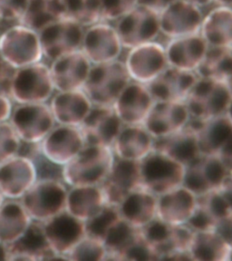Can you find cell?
Here are the masks:
<instances>
[{"label": "cell", "instance_id": "obj_27", "mask_svg": "<svg viewBox=\"0 0 232 261\" xmlns=\"http://www.w3.org/2000/svg\"><path fill=\"white\" fill-rule=\"evenodd\" d=\"M49 106L57 123L79 127L94 105L83 90H75L57 92Z\"/></svg>", "mask_w": 232, "mask_h": 261}, {"label": "cell", "instance_id": "obj_1", "mask_svg": "<svg viewBox=\"0 0 232 261\" xmlns=\"http://www.w3.org/2000/svg\"><path fill=\"white\" fill-rule=\"evenodd\" d=\"M115 161L111 147L86 144L70 163L62 167V179L67 186L101 185Z\"/></svg>", "mask_w": 232, "mask_h": 261}, {"label": "cell", "instance_id": "obj_32", "mask_svg": "<svg viewBox=\"0 0 232 261\" xmlns=\"http://www.w3.org/2000/svg\"><path fill=\"white\" fill-rule=\"evenodd\" d=\"M33 220L20 200L5 199L0 206V242L11 245L28 231Z\"/></svg>", "mask_w": 232, "mask_h": 261}, {"label": "cell", "instance_id": "obj_19", "mask_svg": "<svg viewBox=\"0 0 232 261\" xmlns=\"http://www.w3.org/2000/svg\"><path fill=\"white\" fill-rule=\"evenodd\" d=\"M154 102L147 86L131 81L115 100L113 108L123 125H143Z\"/></svg>", "mask_w": 232, "mask_h": 261}, {"label": "cell", "instance_id": "obj_4", "mask_svg": "<svg viewBox=\"0 0 232 261\" xmlns=\"http://www.w3.org/2000/svg\"><path fill=\"white\" fill-rule=\"evenodd\" d=\"M68 189L58 179L38 178L20 201L34 221L45 222L65 211Z\"/></svg>", "mask_w": 232, "mask_h": 261}, {"label": "cell", "instance_id": "obj_49", "mask_svg": "<svg viewBox=\"0 0 232 261\" xmlns=\"http://www.w3.org/2000/svg\"><path fill=\"white\" fill-rule=\"evenodd\" d=\"M222 195L224 196L225 200L228 204V207L230 208L232 213V174L229 176L228 180L225 182L223 187L220 190Z\"/></svg>", "mask_w": 232, "mask_h": 261}, {"label": "cell", "instance_id": "obj_31", "mask_svg": "<svg viewBox=\"0 0 232 261\" xmlns=\"http://www.w3.org/2000/svg\"><path fill=\"white\" fill-rule=\"evenodd\" d=\"M154 149L171 156L185 166L201 154L197 132L191 122L184 130L165 138L155 140Z\"/></svg>", "mask_w": 232, "mask_h": 261}, {"label": "cell", "instance_id": "obj_41", "mask_svg": "<svg viewBox=\"0 0 232 261\" xmlns=\"http://www.w3.org/2000/svg\"><path fill=\"white\" fill-rule=\"evenodd\" d=\"M22 142L9 122L0 123V164L19 154Z\"/></svg>", "mask_w": 232, "mask_h": 261}, {"label": "cell", "instance_id": "obj_54", "mask_svg": "<svg viewBox=\"0 0 232 261\" xmlns=\"http://www.w3.org/2000/svg\"><path fill=\"white\" fill-rule=\"evenodd\" d=\"M227 84H228V87H229V89H230L232 93V77L228 79V81L227 82Z\"/></svg>", "mask_w": 232, "mask_h": 261}, {"label": "cell", "instance_id": "obj_5", "mask_svg": "<svg viewBox=\"0 0 232 261\" xmlns=\"http://www.w3.org/2000/svg\"><path fill=\"white\" fill-rule=\"evenodd\" d=\"M142 187L156 196L184 185L186 166L154 149L141 162Z\"/></svg>", "mask_w": 232, "mask_h": 261}, {"label": "cell", "instance_id": "obj_38", "mask_svg": "<svg viewBox=\"0 0 232 261\" xmlns=\"http://www.w3.org/2000/svg\"><path fill=\"white\" fill-rule=\"evenodd\" d=\"M65 17L85 28L102 20L101 0H63Z\"/></svg>", "mask_w": 232, "mask_h": 261}, {"label": "cell", "instance_id": "obj_55", "mask_svg": "<svg viewBox=\"0 0 232 261\" xmlns=\"http://www.w3.org/2000/svg\"><path fill=\"white\" fill-rule=\"evenodd\" d=\"M4 196L2 194V192H0V206H1V204L3 203V201H4Z\"/></svg>", "mask_w": 232, "mask_h": 261}, {"label": "cell", "instance_id": "obj_30", "mask_svg": "<svg viewBox=\"0 0 232 261\" xmlns=\"http://www.w3.org/2000/svg\"><path fill=\"white\" fill-rule=\"evenodd\" d=\"M108 205L101 185L70 187L65 211L84 222L93 219Z\"/></svg>", "mask_w": 232, "mask_h": 261}, {"label": "cell", "instance_id": "obj_36", "mask_svg": "<svg viewBox=\"0 0 232 261\" xmlns=\"http://www.w3.org/2000/svg\"><path fill=\"white\" fill-rule=\"evenodd\" d=\"M141 229L127 223L120 217L102 239L108 252V259H122L131 246L135 243Z\"/></svg>", "mask_w": 232, "mask_h": 261}, {"label": "cell", "instance_id": "obj_22", "mask_svg": "<svg viewBox=\"0 0 232 261\" xmlns=\"http://www.w3.org/2000/svg\"><path fill=\"white\" fill-rule=\"evenodd\" d=\"M198 202L199 197L182 185L157 197V219L171 226L187 225Z\"/></svg>", "mask_w": 232, "mask_h": 261}, {"label": "cell", "instance_id": "obj_39", "mask_svg": "<svg viewBox=\"0 0 232 261\" xmlns=\"http://www.w3.org/2000/svg\"><path fill=\"white\" fill-rule=\"evenodd\" d=\"M65 258L69 260H108V252L101 240L86 234L65 255Z\"/></svg>", "mask_w": 232, "mask_h": 261}, {"label": "cell", "instance_id": "obj_12", "mask_svg": "<svg viewBox=\"0 0 232 261\" xmlns=\"http://www.w3.org/2000/svg\"><path fill=\"white\" fill-rule=\"evenodd\" d=\"M230 175L219 155L200 154L186 166L184 185L200 197L220 191Z\"/></svg>", "mask_w": 232, "mask_h": 261}, {"label": "cell", "instance_id": "obj_50", "mask_svg": "<svg viewBox=\"0 0 232 261\" xmlns=\"http://www.w3.org/2000/svg\"><path fill=\"white\" fill-rule=\"evenodd\" d=\"M190 2H192L193 4L197 5L198 7H200L201 8H209L210 7H212L213 3H214V0H188Z\"/></svg>", "mask_w": 232, "mask_h": 261}, {"label": "cell", "instance_id": "obj_7", "mask_svg": "<svg viewBox=\"0 0 232 261\" xmlns=\"http://www.w3.org/2000/svg\"><path fill=\"white\" fill-rule=\"evenodd\" d=\"M43 57L37 31L18 23L1 34L0 57L14 68L41 62Z\"/></svg>", "mask_w": 232, "mask_h": 261}, {"label": "cell", "instance_id": "obj_28", "mask_svg": "<svg viewBox=\"0 0 232 261\" xmlns=\"http://www.w3.org/2000/svg\"><path fill=\"white\" fill-rule=\"evenodd\" d=\"M154 148L155 139L143 125H123L112 145L115 158L140 163Z\"/></svg>", "mask_w": 232, "mask_h": 261}, {"label": "cell", "instance_id": "obj_40", "mask_svg": "<svg viewBox=\"0 0 232 261\" xmlns=\"http://www.w3.org/2000/svg\"><path fill=\"white\" fill-rule=\"evenodd\" d=\"M119 218L120 215L117 208L115 206L107 205L96 216L86 221V234L95 237L102 241L106 233Z\"/></svg>", "mask_w": 232, "mask_h": 261}, {"label": "cell", "instance_id": "obj_21", "mask_svg": "<svg viewBox=\"0 0 232 261\" xmlns=\"http://www.w3.org/2000/svg\"><path fill=\"white\" fill-rule=\"evenodd\" d=\"M122 126L113 106H94L79 128L86 144L112 148Z\"/></svg>", "mask_w": 232, "mask_h": 261}, {"label": "cell", "instance_id": "obj_57", "mask_svg": "<svg viewBox=\"0 0 232 261\" xmlns=\"http://www.w3.org/2000/svg\"><path fill=\"white\" fill-rule=\"evenodd\" d=\"M231 51H232V47H231Z\"/></svg>", "mask_w": 232, "mask_h": 261}, {"label": "cell", "instance_id": "obj_13", "mask_svg": "<svg viewBox=\"0 0 232 261\" xmlns=\"http://www.w3.org/2000/svg\"><path fill=\"white\" fill-rule=\"evenodd\" d=\"M85 27L64 17L38 32L44 57L56 60L67 54L81 50Z\"/></svg>", "mask_w": 232, "mask_h": 261}, {"label": "cell", "instance_id": "obj_33", "mask_svg": "<svg viewBox=\"0 0 232 261\" xmlns=\"http://www.w3.org/2000/svg\"><path fill=\"white\" fill-rule=\"evenodd\" d=\"M189 256L192 260H230L232 249L216 229L194 231Z\"/></svg>", "mask_w": 232, "mask_h": 261}, {"label": "cell", "instance_id": "obj_56", "mask_svg": "<svg viewBox=\"0 0 232 261\" xmlns=\"http://www.w3.org/2000/svg\"><path fill=\"white\" fill-rule=\"evenodd\" d=\"M1 21H2V17L0 16V24H1Z\"/></svg>", "mask_w": 232, "mask_h": 261}, {"label": "cell", "instance_id": "obj_23", "mask_svg": "<svg viewBox=\"0 0 232 261\" xmlns=\"http://www.w3.org/2000/svg\"><path fill=\"white\" fill-rule=\"evenodd\" d=\"M92 65L81 50L54 60L50 71L55 89L57 92L83 90Z\"/></svg>", "mask_w": 232, "mask_h": 261}, {"label": "cell", "instance_id": "obj_48", "mask_svg": "<svg viewBox=\"0 0 232 261\" xmlns=\"http://www.w3.org/2000/svg\"><path fill=\"white\" fill-rule=\"evenodd\" d=\"M172 0H138V5L154 9L160 12L165 6L171 3Z\"/></svg>", "mask_w": 232, "mask_h": 261}, {"label": "cell", "instance_id": "obj_26", "mask_svg": "<svg viewBox=\"0 0 232 261\" xmlns=\"http://www.w3.org/2000/svg\"><path fill=\"white\" fill-rule=\"evenodd\" d=\"M199 76L169 66L147 87L155 101L185 102Z\"/></svg>", "mask_w": 232, "mask_h": 261}, {"label": "cell", "instance_id": "obj_18", "mask_svg": "<svg viewBox=\"0 0 232 261\" xmlns=\"http://www.w3.org/2000/svg\"><path fill=\"white\" fill-rule=\"evenodd\" d=\"M191 121L186 102L155 101L143 126L158 140L184 130Z\"/></svg>", "mask_w": 232, "mask_h": 261}, {"label": "cell", "instance_id": "obj_51", "mask_svg": "<svg viewBox=\"0 0 232 261\" xmlns=\"http://www.w3.org/2000/svg\"><path fill=\"white\" fill-rule=\"evenodd\" d=\"M9 250L8 245L0 242V260H8Z\"/></svg>", "mask_w": 232, "mask_h": 261}, {"label": "cell", "instance_id": "obj_52", "mask_svg": "<svg viewBox=\"0 0 232 261\" xmlns=\"http://www.w3.org/2000/svg\"><path fill=\"white\" fill-rule=\"evenodd\" d=\"M224 116L227 118L228 122H230V124L232 125V97L230 99V101H229V103H228V108L226 110Z\"/></svg>", "mask_w": 232, "mask_h": 261}, {"label": "cell", "instance_id": "obj_37", "mask_svg": "<svg viewBox=\"0 0 232 261\" xmlns=\"http://www.w3.org/2000/svg\"><path fill=\"white\" fill-rule=\"evenodd\" d=\"M197 75L201 78H210L227 82L232 77L231 48L210 47L201 63Z\"/></svg>", "mask_w": 232, "mask_h": 261}, {"label": "cell", "instance_id": "obj_53", "mask_svg": "<svg viewBox=\"0 0 232 261\" xmlns=\"http://www.w3.org/2000/svg\"><path fill=\"white\" fill-rule=\"evenodd\" d=\"M213 5H221V6L232 7V0H214Z\"/></svg>", "mask_w": 232, "mask_h": 261}, {"label": "cell", "instance_id": "obj_8", "mask_svg": "<svg viewBox=\"0 0 232 261\" xmlns=\"http://www.w3.org/2000/svg\"><path fill=\"white\" fill-rule=\"evenodd\" d=\"M55 90L50 67L38 62L16 69L10 98L17 103L46 102Z\"/></svg>", "mask_w": 232, "mask_h": 261}, {"label": "cell", "instance_id": "obj_43", "mask_svg": "<svg viewBox=\"0 0 232 261\" xmlns=\"http://www.w3.org/2000/svg\"><path fill=\"white\" fill-rule=\"evenodd\" d=\"M29 2V0H0V16L2 20L19 22Z\"/></svg>", "mask_w": 232, "mask_h": 261}, {"label": "cell", "instance_id": "obj_34", "mask_svg": "<svg viewBox=\"0 0 232 261\" xmlns=\"http://www.w3.org/2000/svg\"><path fill=\"white\" fill-rule=\"evenodd\" d=\"M191 123L197 132L201 154H219L232 136V125L224 115L206 122L191 121Z\"/></svg>", "mask_w": 232, "mask_h": 261}, {"label": "cell", "instance_id": "obj_3", "mask_svg": "<svg viewBox=\"0 0 232 261\" xmlns=\"http://www.w3.org/2000/svg\"><path fill=\"white\" fill-rule=\"evenodd\" d=\"M131 82L122 59L93 65L83 91L94 106H113Z\"/></svg>", "mask_w": 232, "mask_h": 261}, {"label": "cell", "instance_id": "obj_24", "mask_svg": "<svg viewBox=\"0 0 232 261\" xmlns=\"http://www.w3.org/2000/svg\"><path fill=\"white\" fill-rule=\"evenodd\" d=\"M140 163L115 158L109 175L101 184L108 205L116 207L127 193L142 186Z\"/></svg>", "mask_w": 232, "mask_h": 261}, {"label": "cell", "instance_id": "obj_17", "mask_svg": "<svg viewBox=\"0 0 232 261\" xmlns=\"http://www.w3.org/2000/svg\"><path fill=\"white\" fill-rule=\"evenodd\" d=\"M38 179L36 163L17 154L0 164V192L5 199L20 200Z\"/></svg>", "mask_w": 232, "mask_h": 261}, {"label": "cell", "instance_id": "obj_10", "mask_svg": "<svg viewBox=\"0 0 232 261\" xmlns=\"http://www.w3.org/2000/svg\"><path fill=\"white\" fill-rule=\"evenodd\" d=\"M113 24L124 50L158 40L161 36L159 12L142 5H137Z\"/></svg>", "mask_w": 232, "mask_h": 261}, {"label": "cell", "instance_id": "obj_11", "mask_svg": "<svg viewBox=\"0 0 232 261\" xmlns=\"http://www.w3.org/2000/svg\"><path fill=\"white\" fill-rule=\"evenodd\" d=\"M81 51L92 65L122 59L124 48L114 24L98 21L85 28Z\"/></svg>", "mask_w": 232, "mask_h": 261}, {"label": "cell", "instance_id": "obj_9", "mask_svg": "<svg viewBox=\"0 0 232 261\" xmlns=\"http://www.w3.org/2000/svg\"><path fill=\"white\" fill-rule=\"evenodd\" d=\"M8 122L23 143H40L57 124L46 102L17 103Z\"/></svg>", "mask_w": 232, "mask_h": 261}, {"label": "cell", "instance_id": "obj_42", "mask_svg": "<svg viewBox=\"0 0 232 261\" xmlns=\"http://www.w3.org/2000/svg\"><path fill=\"white\" fill-rule=\"evenodd\" d=\"M138 5V0H101L102 20L114 23Z\"/></svg>", "mask_w": 232, "mask_h": 261}, {"label": "cell", "instance_id": "obj_15", "mask_svg": "<svg viewBox=\"0 0 232 261\" xmlns=\"http://www.w3.org/2000/svg\"><path fill=\"white\" fill-rule=\"evenodd\" d=\"M39 145L42 156L62 168L70 163L86 143L79 127L57 123Z\"/></svg>", "mask_w": 232, "mask_h": 261}, {"label": "cell", "instance_id": "obj_45", "mask_svg": "<svg viewBox=\"0 0 232 261\" xmlns=\"http://www.w3.org/2000/svg\"><path fill=\"white\" fill-rule=\"evenodd\" d=\"M215 229L220 233V236L224 239L232 249V216L220 221V223L217 225Z\"/></svg>", "mask_w": 232, "mask_h": 261}, {"label": "cell", "instance_id": "obj_47", "mask_svg": "<svg viewBox=\"0 0 232 261\" xmlns=\"http://www.w3.org/2000/svg\"><path fill=\"white\" fill-rule=\"evenodd\" d=\"M218 155L220 156V159L223 161L225 165L227 166L228 171L232 174V136L228 139V142L226 143Z\"/></svg>", "mask_w": 232, "mask_h": 261}, {"label": "cell", "instance_id": "obj_16", "mask_svg": "<svg viewBox=\"0 0 232 261\" xmlns=\"http://www.w3.org/2000/svg\"><path fill=\"white\" fill-rule=\"evenodd\" d=\"M42 230L54 254L65 258V255L86 236V222L65 210L42 222Z\"/></svg>", "mask_w": 232, "mask_h": 261}, {"label": "cell", "instance_id": "obj_25", "mask_svg": "<svg viewBox=\"0 0 232 261\" xmlns=\"http://www.w3.org/2000/svg\"><path fill=\"white\" fill-rule=\"evenodd\" d=\"M157 197L142 186L136 188L116 206L119 215L135 228H144L157 218Z\"/></svg>", "mask_w": 232, "mask_h": 261}, {"label": "cell", "instance_id": "obj_29", "mask_svg": "<svg viewBox=\"0 0 232 261\" xmlns=\"http://www.w3.org/2000/svg\"><path fill=\"white\" fill-rule=\"evenodd\" d=\"M200 34L210 47L231 48L232 7L212 5L204 13Z\"/></svg>", "mask_w": 232, "mask_h": 261}, {"label": "cell", "instance_id": "obj_46", "mask_svg": "<svg viewBox=\"0 0 232 261\" xmlns=\"http://www.w3.org/2000/svg\"><path fill=\"white\" fill-rule=\"evenodd\" d=\"M12 111L11 99L8 96L0 94V123L9 121Z\"/></svg>", "mask_w": 232, "mask_h": 261}, {"label": "cell", "instance_id": "obj_44", "mask_svg": "<svg viewBox=\"0 0 232 261\" xmlns=\"http://www.w3.org/2000/svg\"><path fill=\"white\" fill-rule=\"evenodd\" d=\"M15 71L16 68L0 57V94L10 98V90Z\"/></svg>", "mask_w": 232, "mask_h": 261}, {"label": "cell", "instance_id": "obj_2", "mask_svg": "<svg viewBox=\"0 0 232 261\" xmlns=\"http://www.w3.org/2000/svg\"><path fill=\"white\" fill-rule=\"evenodd\" d=\"M231 97L226 82L199 77L185 102L192 121L202 122L225 115Z\"/></svg>", "mask_w": 232, "mask_h": 261}, {"label": "cell", "instance_id": "obj_20", "mask_svg": "<svg viewBox=\"0 0 232 261\" xmlns=\"http://www.w3.org/2000/svg\"><path fill=\"white\" fill-rule=\"evenodd\" d=\"M164 46L169 66L192 73L199 69L209 49L200 33L167 39Z\"/></svg>", "mask_w": 232, "mask_h": 261}, {"label": "cell", "instance_id": "obj_6", "mask_svg": "<svg viewBox=\"0 0 232 261\" xmlns=\"http://www.w3.org/2000/svg\"><path fill=\"white\" fill-rule=\"evenodd\" d=\"M131 81L148 86L169 67L164 44L151 41L126 49L122 57Z\"/></svg>", "mask_w": 232, "mask_h": 261}, {"label": "cell", "instance_id": "obj_35", "mask_svg": "<svg viewBox=\"0 0 232 261\" xmlns=\"http://www.w3.org/2000/svg\"><path fill=\"white\" fill-rule=\"evenodd\" d=\"M64 17L65 11L63 0H29L18 23L38 33Z\"/></svg>", "mask_w": 232, "mask_h": 261}, {"label": "cell", "instance_id": "obj_14", "mask_svg": "<svg viewBox=\"0 0 232 261\" xmlns=\"http://www.w3.org/2000/svg\"><path fill=\"white\" fill-rule=\"evenodd\" d=\"M204 13L188 0H172L159 12L161 36L171 39L200 33Z\"/></svg>", "mask_w": 232, "mask_h": 261}]
</instances>
